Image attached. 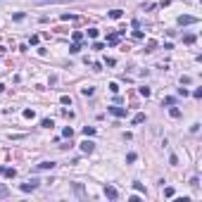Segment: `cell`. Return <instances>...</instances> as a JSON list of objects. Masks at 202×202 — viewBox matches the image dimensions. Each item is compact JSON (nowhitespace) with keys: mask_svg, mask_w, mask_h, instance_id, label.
<instances>
[{"mask_svg":"<svg viewBox=\"0 0 202 202\" xmlns=\"http://www.w3.org/2000/svg\"><path fill=\"white\" fill-rule=\"evenodd\" d=\"M62 136H64V138H71V136H74V128H71V126H67V128L62 131Z\"/></svg>","mask_w":202,"mask_h":202,"instance_id":"13","label":"cell"},{"mask_svg":"<svg viewBox=\"0 0 202 202\" xmlns=\"http://www.w3.org/2000/svg\"><path fill=\"white\" fill-rule=\"evenodd\" d=\"M133 188H136V190H138V193H145V188H143V183H133Z\"/></svg>","mask_w":202,"mask_h":202,"instance_id":"26","label":"cell"},{"mask_svg":"<svg viewBox=\"0 0 202 202\" xmlns=\"http://www.w3.org/2000/svg\"><path fill=\"white\" fill-rule=\"evenodd\" d=\"M83 136L88 138V136H95V128L93 126H83Z\"/></svg>","mask_w":202,"mask_h":202,"instance_id":"10","label":"cell"},{"mask_svg":"<svg viewBox=\"0 0 202 202\" xmlns=\"http://www.w3.org/2000/svg\"><path fill=\"white\" fill-rule=\"evenodd\" d=\"M24 117H26V119H33L36 114H33V109H24Z\"/></svg>","mask_w":202,"mask_h":202,"instance_id":"24","label":"cell"},{"mask_svg":"<svg viewBox=\"0 0 202 202\" xmlns=\"http://www.w3.org/2000/svg\"><path fill=\"white\" fill-rule=\"evenodd\" d=\"M193 98H202V88H195V91H193Z\"/></svg>","mask_w":202,"mask_h":202,"instance_id":"29","label":"cell"},{"mask_svg":"<svg viewBox=\"0 0 202 202\" xmlns=\"http://www.w3.org/2000/svg\"><path fill=\"white\" fill-rule=\"evenodd\" d=\"M126 162H136V152H128L126 154Z\"/></svg>","mask_w":202,"mask_h":202,"instance_id":"27","label":"cell"},{"mask_svg":"<svg viewBox=\"0 0 202 202\" xmlns=\"http://www.w3.org/2000/svg\"><path fill=\"white\" fill-rule=\"evenodd\" d=\"M107 43H109V45H117V43H119V33H112V36H107Z\"/></svg>","mask_w":202,"mask_h":202,"instance_id":"8","label":"cell"},{"mask_svg":"<svg viewBox=\"0 0 202 202\" xmlns=\"http://www.w3.org/2000/svg\"><path fill=\"white\" fill-rule=\"evenodd\" d=\"M81 93H83V95H93V93H95V88H91V86H88V88H81Z\"/></svg>","mask_w":202,"mask_h":202,"instance_id":"19","label":"cell"},{"mask_svg":"<svg viewBox=\"0 0 202 202\" xmlns=\"http://www.w3.org/2000/svg\"><path fill=\"white\" fill-rule=\"evenodd\" d=\"M150 93H152V91H150L148 86H143V88H140V95H143V98H150Z\"/></svg>","mask_w":202,"mask_h":202,"instance_id":"17","label":"cell"},{"mask_svg":"<svg viewBox=\"0 0 202 202\" xmlns=\"http://www.w3.org/2000/svg\"><path fill=\"white\" fill-rule=\"evenodd\" d=\"M145 121V114H136V117H133V124H143Z\"/></svg>","mask_w":202,"mask_h":202,"instance_id":"16","label":"cell"},{"mask_svg":"<svg viewBox=\"0 0 202 202\" xmlns=\"http://www.w3.org/2000/svg\"><path fill=\"white\" fill-rule=\"evenodd\" d=\"M41 126H45V128H50V126H53V119H43V121H41Z\"/></svg>","mask_w":202,"mask_h":202,"instance_id":"23","label":"cell"},{"mask_svg":"<svg viewBox=\"0 0 202 202\" xmlns=\"http://www.w3.org/2000/svg\"><path fill=\"white\" fill-rule=\"evenodd\" d=\"M164 195L166 197H174V188H164Z\"/></svg>","mask_w":202,"mask_h":202,"instance_id":"28","label":"cell"},{"mask_svg":"<svg viewBox=\"0 0 202 202\" xmlns=\"http://www.w3.org/2000/svg\"><path fill=\"white\" fill-rule=\"evenodd\" d=\"M121 14H124L121 10H112V12H109V17H112V19H121Z\"/></svg>","mask_w":202,"mask_h":202,"instance_id":"14","label":"cell"},{"mask_svg":"<svg viewBox=\"0 0 202 202\" xmlns=\"http://www.w3.org/2000/svg\"><path fill=\"white\" fill-rule=\"evenodd\" d=\"M71 38H74V43H81V38H83V33H81V31H74V36H71Z\"/></svg>","mask_w":202,"mask_h":202,"instance_id":"20","label":"cell"},{"mask_svg":"<svg viewBox=\"0 0 202 202\" xmlns=\"http://www.w3.org/2000/svg\"><path fill=\"white\" fill-rule=\"evenodd\" d=\"M109 112H112V114H114V117H117V119L126 117V109H124V107H109Z\"/></svg>","mask_w":202,"mask_h":202,"instance_id":"6","label":"cell"},{"mask_svg":"<svg viewBox=\"0 0 202 202\" xmlns=\"http://www.w3.org/2000/svg\"><path fill=\"white\" fill-rule=\"evenodd\" d=\"M38 183H41V181H38V178H29V181L26 183H21V190H24V193H31V190H36V188H38Z\"/></svg>","mask_w":202,"mask_h":202,"instance_id":"1","label":"cell"},{"mask_svg":"<svg viewBox=\"0 0 202 202\" xmlns=\"http://www.w3.org/2000/svg\"><path fill=\"white\" fill-rule=\"evenodd\" d=\"M10 195V190H7V186H3V183H0V197H7Z\"/></svg>","mask_w":202,"mask_h":202,"instance_id":"15","label":"cell"},{"mask_svg":"<svg viewBox=\"0 0 202 202\" xmlns=\"http://www.w3.org/2000/svg\"><path fill=\"white\" fill-rule=\"evenodd\" d=\"M183 41H186L188 45H190V43H195V36H193V33H188V36H183Z\"/></svg>","mask_w":202,"mask_h":202,"instance_id":"21","label":"cell"},{"mask_svg":"<svg viewBox=\"0 0 202 202\" xmlns=\"http://www.w3.org/2000/svg\"><path fill=\"white\" fill-rule=\"evenodd\" d=\"M0 176H7V178H14V176H17V169H12V166H0Z\"/></svg>","mask_w":202,"mask_h":202,"instance_id":"3","label":"cell"},{"mask_svg":"<svg viewBox=\"0 0 202 202\" xmlns=\"http://www.w3.org/2000/svg\"><path fill=\"white\" fill-rule=\"evenodd\" d=\"M69 53H71V55L81 53V43H71V48H69Z\"/></svg>","mask_w":202,"mask_h":202,"instance_id":"11","label":"cell"},{"mask_svg":"<svg viewBox=\"0 0 202 202\" xmlns=\"http://www.w3.org/2000/svg\"><path fill=\"white\" fill-rule=\"evenodd\" d=\"M169 114H171L174 119H178V117H181V109H178V107H171V109H169Z\"/></svg>","mask_w":202,"mask_h":202,"instance_id":"12","label":"cell"},{"mask_svg":"<svg viewBox=\"0 0 202 202\" xmlns=\"http://www.w3.org/2000/svg\"><path fill=\"white\" fill-rule=\"evenodd\" d=\"M154 45H157V43H154V41H150V43H148V50H145V53H152V50H154Z\"/></svg>","mask_w":202,"mask_h":202,"instance_id":"25","label":"cell"},{"mask_svg":"<svg viewBox=\"0 0 202 202\" xmlns=\"http://www.w3.org/2000/svg\"><path fill=\"white\" fill-rule=\"evenodd\" d=\"M53 166H55V162H41V164H38V169L45 171V169H53Z\"/></svg>","mask_w":202,"mask_h":202,"instance_id":"9","label":"cell"},{"mask_svg":"<svg viewBox=\"0 0 202 202\" xmlns=\"http://www.w3.org/2000/svg\"><path fill=\"white\" fill-rule=\"evenodd\" d=\"M55 3H74V0H36V5H55Z\"/></svg>","mask_w":202,"mask_h":202,"instance_id":"7","label":"cell"},{"mask_svg":"<svg viewBox=\"0 0 202 202\" xmlns=\"http://www.w3.org/2000/svg\"><path fill=\"white\" fill-rule=\"evenodd\" d=\"M76 195H79V197H86V193H83V188H81V183H76Z\"/></svg>","mask_w":202,"mask_h":202,"instance_id":"18","label":"cell"},{"mask_svg":"<svg viewBox=\"0 0 202 202\" xmlns=\"http://www.w3.org/2000/svg\"><path fill=\"white\" fill-rule=\"evenodd\" d=\"M98 33H100L98 29H88V38H98Z\"/></svg>","mask_w":202,"mask_h":202,"instance_id":"22","label":"cell"},{"mask_svg":"<svg viewBox=\"0 0 202 202\" xmlns=\"http://www.w3.org/2000/svg\"><path fill=\"white\" fill-rule=\"evenodd\" d=\"M93 150H95V145H93V140H83V143H81V152L91 154Z\"/></svg>","mask_w":202,"mask_h":202,"instance_id":"4","label":"cell"},{"mask_svg":"<svg viewBox=\"0 0 202 202\" xmlns=\"http://www.w3.org/2000/svg\"><path fill=\"white\" fill-rule=\"evenodd\" d=\"M105 195L109 197V200H117L119 193H117V188H114V186H105Z\"/></svg>","mask_w":202,"mask_h":202,"instance_id":"5","label":"cell"},{"mask_svg":"<svg viewBox=\"0 0 202 202\" xmlns=\"http://www.w3.org/2000/svg\"><path fill=\"white\" fill-rule=\"evenodd\" d=\"M178 26H188V24H195L197 21V17H190V14H183V17H178Z\"/></svg>","mask_w":202,"mask_h":202,"instance_id":"2","label":"cell"}]
</instances>
